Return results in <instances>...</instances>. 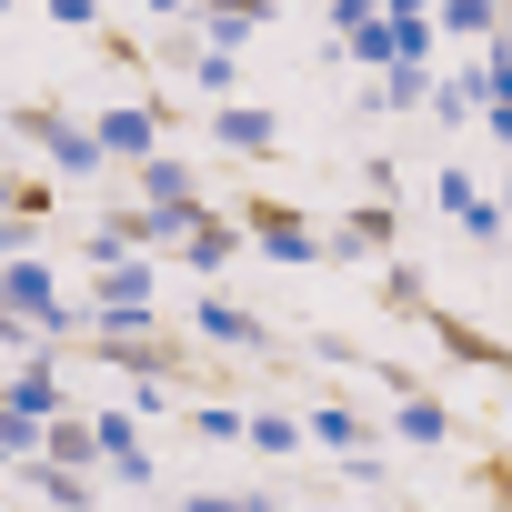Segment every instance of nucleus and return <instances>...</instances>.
Returning <instances> with one entry per match:
<instances>
[{"label": "nucleus", "instance_id": "f257e3e1", "mask_svg": "<svg viewBox=\"0 0 512 512\" xmlns=\"http://www.w3.org/2000/svg\"><path fill=\"white\" fill-rule=\"evenodd\" d=\"M241 221H251V231H262L272 251H302V262H312V221H302L292 201H241Z\"/></svg>", "mask_w": 512, "mask_h": 512}, {"label": "nucleus", "instance_id": "9b49d317", "mask_svg": "<svg viewBox=\"0 0 512 512\" xmlns=\"http://www.w3.org/2000/svg\"><path fill=\"white\" fill-rule=\"evenodd\" d=\"M442 21H452V31H482V21H492V0H442Z\"/></svg>", "mask_w": 512, "mask_h": 512}, {"label": "nucleus", "instance_id": "20e7f679", "mask_svg": "<svg viewBox=\"0 0 512 512\" xmlns=\"http://www.w3.org/2000/svg\"><path fill=\"white\" fill-rule=\"evenodd\" d=\"M91 452H111V432H91V422H51V462H91Z\"/></svg>", "mask_w": 512, "mask_h": 512}, {"label": "nucleus", "instance_id": "f8f14e48", "mask_svg": "<svg viewBox=\"0 0 512 512\" xmlns=\"http://www.w3.org/2000/svg\"><path fill=\"white\" fill-rule=\"evenodd\" d=\"M211 11H241V21H262V11H272V0H211Z\"/></svg>", "mask_w": 512, "mask_h": 512}, {"label": "nucleus", "instance_id": "9d476101", "mask_svg": "<svg viewBox=\"0 0 512 512\" xmlns=\"http://www.w3.org/2000/svg\"><path fill=\"white\" fill-rule=\"evenodd\" d=\"M41 211H51V181H21V191H11V221H21V231H31V221H41Z\"/></svg>", "mask_w": 512, "mask_h": 512}, {"label": "nucleus", "instance_id": "423d86ee", "mask_svg": "<svg viewBox=\"0 0 512 512\" xmlns=\"http://www.w3.org/2000/svg\"><path fill=\"white\" fill-rule=\"evenodd\" d=\"M231 241H241V231H231L221 211H201V231H191V262H221V251H231Z\"/></svg>", "mask_w": 512, "mask_h": 512}, {"label": "nucleus", "instance_id": "6e6552de", "mask_svg": "<svg viewBox=\"0 0 512 512\" xmlns=\"http://www.w3.org/2000/svg\"><path fill=\"white\" fill-rule=\"evenodd\" d=\"M382 302H392V312H412V322H432V302H422V282H412V272H382Z\"/></svg>", "mask_w": 512, "mask_h": 512}, {"label": "nucleus", "instance_id": "1a4fd4ad", "mask_svg": "<svg viewBox=\"0 0 512 512\" xmlns=\"http://www.w3.org/2000/svg\"><path fill=\"white\" fill-rule=\"evenodd\" d=\"M101 61H111V71H141V41H131V31H111V21H101Z\"/></svg>", "mask_w": 512, "mask_h": 512}, {"label": "nucleus", "instance_id": "f03ea898", "mask_svg": "<svg viewBox=\"0 0 512 512\" xmlns=\"http://www.w3.org/2000/svg\"><path fill=\"white\" fill-rule=\"evenodd\" d=\"M432 342H442L452 362H492V372H512V352H502L492 332H472V322H442V312H432Z\"/></svg>", "mask_w": 512, "mask_h": 512}, {"label": "nucleus", "instance_id": "39448f33", "mask_svg": "<svg viewBox=\"0 0 512 512\" xmlns=\"http://www.w3.org/2000/svg\"><path fill=\"white\" fill-rule=\"evenodd\" d=\"M342 231H352V251H392V211H382V201H372V211H352Z\"/></svg>", "mask_w": 512, "mask_h": 512}, {"label": "nucleus", "instance_id": "0eeeda50", "mask_svg": "<svg viewBox=\"0 0 512 512\" xmlns=\"http://www.w3.org/2000/svg\"><path fill=\"white\" fill-rule=\"evenodd\" d=\"M101 141H111V151H151V111H121V121H101Z\"/></svg>", "mask_w": 512, "mask_h": 512}, {"label": "nucleus", "instance_id": "7ed1b4c3", "mask_svg": "<svg viewBox=\"0 0 512 512\" xmlns=\"http://www.w3.org/2000/svg\"><path fill=\"white\" fill-rule=\"evenodd\" d=\"M472 492H482L492 512H512V442H492V452L472 462Z\"/></svg>", "mask_w": 512, "mask_h": 512}]
</instances>
